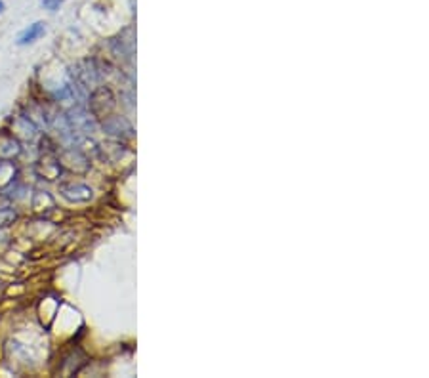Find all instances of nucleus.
I'll return each instance as SVG.
<instances>
[{
  "label": "nucleus",
  "mask_w": 429,
  "mask_h": 378,
  "mask_svg": "<svg viewBox=\"0 0 429 378\" xmlns=\"http://www.w3.org/2000/svg\"><path fill=\"white\" fill-rule=\"evenodd\" d=\"M46 33V27H44L42 21H36V23H33V25H29L27 29H23L21 33L18 35V43L19 46H27V45H31V43H35V40H38L40 36Z\"/></svg>",
  "instance_id": "nucleus-1"
},
{
  "label": "nucleus",
  "mask_w": 429,
  "mask_h": 378,
  "mask_svg": "<svg viewBox=\"0 0 429 378\" xmlns=\"http://www.w3.org/2000/svg\"><path fill=\"white\" fill-rule=\"evenodd\" d=\"M2 12H4V2L0 0V14H2Z\"/></svg>",
  "instance_id": "nucleus-3"
},
{
  "label": "nucleus",
  "mask_w": 429,
  "mask_h": 378,
  "mask_svg": "<svg viewBox=\"0 0 429 378\" xmlns=\"http://www.w3.org/2000/svg\"><path fill=\"white\" fill-rule=\"evenodd\" d=\"M63 2H65V0H40L42 8L48 10V12H58V10L62 8Z\"/></svg>",
  "instance_id": "nucleus-2"
}]
</instances>
